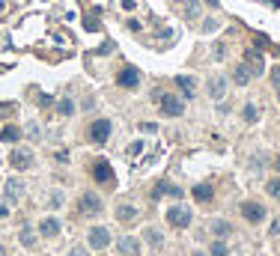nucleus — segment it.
<instances>
[{
    "label": "nucleus",
    "mask_w": 280,
    "mask_h": 256,
    "mask_svg": "<svg viewBox=\"0 0 280 256\" xmlns=\"http://www.w3.org/2000/svg\"><path fill=\"white\" fill-rule=\"evenodd\" d=\"M167 221H170V227H179V230H188L191 227V211L188 209H182V206H176V209H167Z\"/></svg>",
    "instance_id": "obj_1"
},
{
    "label": "nucleus",
    "mask_w": 280,
    "mask_h": 256,
    "mask_svg": "<svg viewBox=\"0 0 280 256\" xmlns=\"http://www.w3.org/2000/svg\"><path fill=\"white\" fill-rule=\"evenodd\" d=\"M87 244H90L93 250H104V247L110 244V233H107L104 227H93V230L87 233Z\"/></svg>",
    "instance_id": "obj_2"
},
{
    "label": "nucleus",
    "mask_w": 280,
    "mask_h": 256,
    "mask_svg": "<svg viewBox=\"0 0 280 256\" xmlns=\"http://www.w3.org/2000/svg\"><path fill=\"white\" fill-rule=\"evenodd\" d=\"M107 137H110V122L107 119H96L90 125V140L102 146V143H107Z\"/></svg>",
    "instance_id": "obj_3"
},
{
    "label": "nucleus",
    "mask_w": 280,
    "mask_h": 256,
    "mask_svg": "<svg viewBox=\"0 0 280 256\" xmlns=\"http://www.w3.org/2000/svg\"><path fill=\"white\" fill-rule=\"evenodd\" d=\"M116 253H119V256H140V241L131 238V235L116 238Z\"/></svg>",
    "instance_id": "obj_4"
},
{
    "label": "nucleus",
    "mask_w": 280,
    "mask_h": 256,
    "mask_svg": "<svg viewBox=\"0 0 280 256\" xmlns=\"http://www.w3.org/2000/svg\"><path fill=\"white\" fill-rule=\"evenodd\" d=\"M242 217H245L248 224H262L265 221V209L259 203H245L242 206Z\"/></svg>",
    "instance_id": "obj_5"
},
{
    "label": "nucleus",
    "mask_w": 280,
    "mask_h": 256,
    "mask_svg": "<svg viewBox=\"0 0 280 256\" xmlns=\"http://www.w3.org/2000/svg\"><path fill=\"white\" fill-rule=\"evenodd\" d=\"M209 98H212V101H224V98H227V78H224V75L209 78Z\"/></svg>",
    "instance_id": "obj_6"
},
{
    "label": "nucleus",
    "mask_w": 280,
    "mask_h": 256,
    "mask_svg": "<svg viewBox=\"0 0 280 256\" xmlns=\"http://www.w3.org/2000/svg\"><path fill=\"white\" fill-rule=\"evenodd\" d=\"M161 111H164V116H182L185 114V104L176 95H164L161 98Z\"/></svg>",
    "instance_id": "obj_7"
},
{
    "label": "nucleus",
    "mask_w": 280,
    "mask_h": 256,
    "mask_svg": "<svg viewBox=\"0 0 280 256\" xmlns=\"http://www.w3.org/2000/svg\"><path fill=\"white\" fill-rule=\"evenodd\" d=\"M93 179L102 182V185H104V182H113V170H110V164L104 158H96L93 161Z\"/></svg>",
    "instance_id": "obj_8"
},
{
    "label": "nucleus",
    "mask_w": 280,
    "mask_h": 256,
    "mask_svg": "<svg viewBox=\"0 0 280 256\" xmlns=\"http://www.w3.org/2000/svg\"><path fill=\"white\" fill-rule=\"evenodd\" d=\"M116 84H119V87H126V90L137 87V84H140V71H137L134 66H126L123 71H119V78H116Z\"/></svg>",
    "instance_id": "obj_9"
},
{
    "label": "nucleus",
    "mask_w": 280,
    "mask_h": 256,
    "mask_svg": "<svg viewBox=\"0 0 280 256\" xmlns=\"http://www.w3.org/2000/svg\"><path fill=\"white\" fill-rule=\"evenodd\" d=\"M3 191H6V200H9V203H18V200L24 197V182L6 179V182H3Z\"/></svg>",
    "instance_id": "obj_10"
},
{
    "label": "nucleus",
    "mask_w": 280,
    "mask_h": 256,
    "mask_svg": "<svg viewBox=\"0 0 280 256\" xmlns=\"http://www.w3.org/2000/svg\"><path fill=\"white\" fill-rule=\"evenodd\" d=\"M232 81H235L238 87H248V84L254 81V69H251L248 63H242V66H235V71H232Z\"/></svg>",
    "instance_id": "obj_11"
},
{
    "label": "nucleus",
    "mask_w": 280,
    "mask_h": 256,
    "mask_svg": "<svg viewBox=\"0 0 280 256\" xmlns=\"http://www.w3.org/2000/svg\"><path fill=\"white\" fill-rule=\"evenodd\" d=\"M81 211H102V197L93 191H84L81 194Z\"/></svg>",
    "instance_id": "obj_12"
},
{
    "label": "nucleus",
    "mask_w": 280,
    "mask_h": 256,
    "mask_svg": "<svg viewBox=\"0 0 280 256\" xmlns=\"http://www.w3.org/2000/svg\"><path fill=\"white\" fill-rule=\"evenodd\" d=\"M209 233H212L215 238H229V235H232V227H229V221H221V217H215V221L209 224Z\"/></svg>",
    "instance_id": "obj_13"
},
{
    "label": "nucleus",
    "mask_w": 280,
    "mask_h": 256,
    "mask_svg": "<svg viewBox=\"0 0 280 256\" xmlns=\"http://www.w3.org/2000/svg\"><path fill=\"white\" fill-rule=\"evenodd\" d=\"M30 164H33V152L30 149H15L12 152V167L15 170H27Z\"/></svg>",
    "instance_id": "obj_14"
},
{
    "label": "nucleus",
    "mask_w": 280,
    "mask_h": 256,
    "mask_svg": "<svg viewBox=\"0 0 280 256\" xmlns=\"http://www.w3.org/2000/svg\"><path fill=\"white\" fill-rule=\"evenodd\" d=\"M39 233H42L45 238H54L60 233V221L57 217H42V224H39Z\"/></svg>",
    "instance_id": "obj_15"
},
{
    "label": "nucleus",
    "mask_w": 280,
    "mask_h": 256,
    "mask_svg": "<svg viewBox=\"0 0 280 256\" xmlns=\"http://www.w3.org/2000/svg\"><path fill=\"white\" fill-rule=\"evenodd\" d=\"M137 214H140V211H137L134 206H119V209H116V217H119L123 224H131V221H137Z\"/></svg>",
    "instance_id": "obj_16"
},
{
    "label": "nucleus",
    "mask_w": 280,
    "mask_h": 256,
    "mask_svg": "<svg viewBox=\"0 0 280 256\" xmlns=\"http://www.w3.org/2000/svg\"><path fill=\"white\" fill-rule=\"evenodd\" d=\"M18 238H21V244L24 247H36V233H33V227H21V233H18Z\"/></svg>",
    "instance_id": "obj_17"
},
{
    "label": "nucleus",
    "mask_w": 280,
    "mask_h": 256,
    "mask_svg": "<svg viewBox=\"0 0 280 256\" xmlns=\"http://www.w3.org/2000/svg\"><path fill=\"white\" fill-rule=\"evenodd\" d=\"M161 194H170V197H182L185 191H182V188H176V185H167V182H161V185L155 188V197H161Z\"/></svg>",
    "instance_id": "obj_18"
},
{
    "label": "nucleus",
    "mask_w": 280,
    "mask_h": 256,
    "mask_svg": "<svg viewBox=\"0 0 280 256\" xmlns=\"http://www.w3.org/2000/svg\"><path fill=\"white\" fill-rule=\"evenodd\" d=\"M194 200L209 203L212 200V185H194Z\"/></svg>",
    "instance_id": "obj_19"
},
{
    "label": "nucleus",
    "mask_w": 280,
    "mask_h": 256,
    "mask_svg": "<svg viewBox=\"0 0 280 256\" xmlns=\"http://www.w3.org/2000/svg\"><path fill=\"white\" fill-rule=\"evenodd\" d=\"M176 87H179V90H182L188 98L194 95V78H188V75H179V78H176Z\"/></svg>",
    "instance_id": "obj_20"
},
{
    "label": "nucleus",
    "mask_w": 280,
    "mask_h": 256,
    "mask_svg": "<svg viewBox=\"0 0 280 256\" xmlns=\"http://www.w3.org/2000/svg\"><path fill=\"white\" fill-rule=\"evenodd\" d=\"M245 63L254 69V75H259V71H262V54H256V51H251L248 57H245Z\"/></svg>",
    "instance_id": "obj_21"
},
{
    "label": "nucleus",
    "mask_w": 280,
    "mask_h": 256,
    "mask_svg": "<svg viewBox=\"0 0 280 256\" xmlns=\"http://www.w3.org/2000/svg\"><path fill=\"white\" fill-rule=\"evenodd\" d=\"M57 114H60V116H72V114H75V101H72V98H60V101H57Z\"/></svg>",
    "instance_id": "obj_22"
},
{
    "label": "nucleus",
    "mask_w": 280,
    "mask_h": 256,
    "mask_svg": "<svg viewBox=\"0 0 280 256\" xmlns=\"http://www.w3.org/2000/svg\"><path fill=\"white\" fill-rule=\"evenodd\" d=\"M185 18L188 21H197L200 18V3H197V0H188V3H185Z\"/></svg>",
    "instance_id": "obj_23"
},
{
    "label": "nucleus",
    "mask_w": 280,
    "mask_h": 256,
    "mask_svg": "<svg viewBox=\"0 0 280 256\" xmlns=\"http://www.w3.org/2000/svg\"><path fill=\"white\" fill-rule=\"evenodd\" d=\"M18 134H21V131H18L15 125H6L3 131H0V140H6V143H15V140H18Z\"/></svg>",
    "instance_id": "obj_24"
},
{
    "label": "nucleus",
    "mask_w": 280,
    "mask_h": 256,
    "mask_svg": "<svg viewBox=\"0 0 280 256\" xmlns=\"http://www.w3.org/2000/svg\"><path fill=\"white\" fill-rule=\"evenodd\" d=\"M242 116H245V122H256V119H259V111H256V104H245Z\"/></svg>",
    "instance_id": "obj_25"
},
{
    "label": "nucleus",
    "mask_w": 280,
    "mask_h": 256,
    "mask_svg": "<svg viewBox=\"0 0 280 256\" xmlns=\"http://www.w3.org/2000/svg\"><path fill=\"white\" fill-rule=\"evenodd\" d=\"M265 191H268V197L280 200V179H271V182H268V185H265Z\"/></svg>",
    "instance_id": "obj_26"
},
{
    "label": "nucleus",
    "mask_w": 280,
    "mask_h": 256,
    "mask_svg": "<svg viewBox=\"0 0 280 256\" xmlns=\"http://www.w3.org/2000/svg\"><path fill=\"white\" fill-rule=\"evenodd\" d=\"M218 27H221V21H218V18H206V21H203V27H200V30H203V33H215Z\"/></svg>",
    "instance_id": "obj_27"
},
{
    "label": "nucleus",
    "mask_w": 280,
    "mask_h": 256,
    "mask_svg": "<svg viewBox=\"0 0 280 256\" xmlns=\"http://www.w3.org/2000/svg\"><path fill=\"white\" fill-rule=\"evenodd\" d=\"M212 256H227V244H224V238L212 241Z\"/></svg>",
    "instance_id": "obj_28"
},
{
    "label": "nucleus",
    "mask_w": 280,
    "mask_h": 256,
    "mask_svg": "<svg viewBox=\"0 0 280 256\" xmlns=\"http://www.w3.org/2000/svg\"><path fill=\"white\" fill-rule=\"evenodd\" d=\"M146 241L152 247H158V244H161V233H158V230H146Z\"/></svg>",
    "instance_id": "obj_29"
},
{
    "label": "nucleus",
    "mask_w": 280,
    "mask_h": 256,
    "mask_svg": "<svg viewBox=\"0 0 280 256\" xmlns=\"http://www.w3.org/2000/svg\"><path fill=\"white\" fill-rule=\"evenodd\" d=\"M271 81H274V87H277V98H280V66L271 69Z\"/></svg>",
    "instance_id": "obj_30"
},
{
    "label": "nucleus",
    "mask_w": 280,
    "mask_h": 256,
    "mask_svg": "<svg viewBox=\"0 0 280 256\" xmlns=\"http://www.w3.org/2000/svg\"><path fill=\"white\" fill-rule=\"evenodd\" d=\"M27 134H30L33 140H39V134H42V128H39L36 122H30V125H27Z\"/></svg>",
    "instance_id": "obj_31"
},
{
    "label": "nucleus",
    "mask_w": 280,
    "mask_h": 256,
    "mask_svg": "<svg viewBox=\"0 0 280 256\" xmlns=\"http://www.w3.org/2000/svg\"><path fill=\"white\" fill-rule=\"evenodd\" d=\"M140 131H146V134H152V131H158V125H155V122H140Z\"/></svg>",
    "instance_id": "obj_32"
},
{
    "label": "nucleus",
    "mask_w": 280,
    "mask_h": 256,
    "mask_svg": "<svg viewBox=\"0 0 280 256\" xmlns=\"http://www.w3.org/2000/svg\"><path fill=\"white\" fill-rule=\"evenodd\" d=\"M84 27H87V30H99V21H96V18H93V15H90V18H87V24H84Z\"/></svg>",
    "instance_id": "obj_33"
},
{
    "label": "nucleus",
    "mask_w": 280,
    "mask_h": 256,
    "mask_svg": "<svg viewBox=\"0 0 280 256\" xmlns=\"http://www.w3.org/2000/svg\"><path fill=\"white\" fill-rule=\"evenodd\" d=\"M140 149H143V143H140V140H137V143H131V146H128V152H131V155H137V152H140Z\"/></svg>",
    "instance_id": "obj_34"
},
{
    "label": "nucleus",
    "mask_w": 280,
    "mask_h": 256,
    "mask_svg": "<svg viewBox=\"0 0 280 256\" xmlns=\"http://www.w3.org/2000/svg\"><path fill=\"white\" fill-rule=\"evenodd\" d=\"M6 214H9V209H6V203H3V200H0V221H3Z\"/></svg>",
    "instance_id": "obj_35"
},
{
    "label": "nucleus",
    "mask_w": 280,
    "mask_h": 256,
    "mask_svg": "<svg viewBox=\"0 0 280 256\" xmlns=\"http://www.w3.org/2000/svg\"><path fill=\"white\" fill-rule=\"evenodd\" d=\"M69 256H87V250H84V247H75V250H72Z\"/></svg>",
    "instance_id": "obj_36"
},
{
    "label": "nucleus",
    "mask_w": 280,
    "mask_h": 256,
    "mask_svg": "<svg viewBox=\"0 0 280 256\" xmlns=\"http://www.w3.org/2000/svg\"><path fill=\"white\" fill-rule=\"evenodd\" d=\"M206 3H209V6H218V0H206Z\"/></svg>",
    "instance_id": "obj_37"
},
{
    "label": "nucleus",
    "mask_w": 280,
    "mask_h": 256,
    "mask_svg": "<svg viewBox=\"0 0 280 256\" xmlns=\"http://www.w3.org/2000/svg\"><path fill=\"white\" fill-rule=\"evenodd\" d=\"M191 256H206V253H200V250H197V253H191Z\"/></svg>",
    "instance_id": "obj_38"
},
{
    "label": "nucleus",
    "mask_w": 280,
    "mask_h": 256,
    "mask_svg": "<svg viewBox=\"0 0 280 256\" xmlns=\"http://www.w3.org/2000/svg\"><path fill=\"white\" fill-rule=\"evenodd\" d=\"M274 167H277V173H280V161H274Z\"/></svg>",
    "instance_id": "obj_39"
},
{
    "label": "nucleus",
    "mask_w": 280,
    "mask_h": 256,
    "mask_svg": "<svg viewBox=\"0 0 280 256\" xmlns=\"http://www.w3.org/2000/svg\"><path fill=\"white\" fill-rule=\"evenodd\" d=\"M0 256H3V244H0Z\"/></svg>",
    "instance_id": "obj_40"
}]
</instances>
